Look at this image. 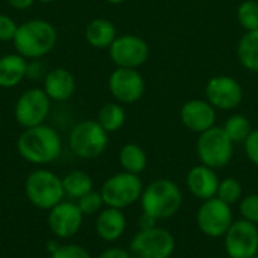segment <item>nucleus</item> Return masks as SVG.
<instances>
[{"label": "nucleus", "mask_w": 258, "mask_h": 258, "mask_svg": "<svg viewBox=\"0 0 258 258\" xmlns=\"http://www.w3.org/2000/svg\"><path fill=\"white\" fill-rule=\"evenodd\" d=\"M228 258H252L258 254V225L245 219L231 224L224 236Z\"/></svg>", "instance_id": "12"}, {"label": "nucleus", "mask_w": 258, "mask_h": 258, "mask_svg": "<svg viewBox=\"0 0 258 258\" xmlns=\"http://www.w3.org/2000/svg\"><path fill=\"white\" fill-rule=\"evenodd\" d=\"M71 151L80 159H95L104 153L109 144V133L94 119L76 124L68 138Z\"/></svg>", "instance_id": "6"}, {"label": "nucleus", "mask_w": 258, "mask_h": 258, "mask_svg": "<svg viewBox=\"0 0 258 258\" xmlns=\"http://www.w3.org/2000/svg\"><path fill=\"white\" fill-rule=\"evenodd\" d=\"M41 63L38 60H35L33 63H29L27 65V77H39L41 76Z\"/></svg>", "instance_id": "37"}, {"label": "nucleus", "mask_w": 258, "mask_h": 258, "mask_svg": "<svg viewBox=\"0 0 258 258\" xmlns=\"http://www.w3.org/2000/svg\"><path fill=\"white\" fill-rule=\"evenodd\" d=\"M237 21L245 32L258 30V2L245 0L237 8Z\"/></svg>", "instance_id": "28"}, {"label": "nucleus", "mask_w": 258, "mask_h": 258, "mask_svg": "<svg viewBox=\"0 0 258 258\" xmlns=\"http://www.w3.org/2000/svg\"><path fill=\"white\" fill-rule=\"evenodd\" d=\"M224 130L227 132V135L234 144H242L252 132V127H251V121L245 115L236 113L227 119V122L224 124Z\"/></svg>", "instance_id": "26"}, {"label": "nucleus", "mask_w": 258, "mask_h": 258, "mask_svg": "<svg viewBox=\"0 0 258 258\" xmlns=\"http://www.w3.org/2000/svg\"><path fill=\"white\" fill-rule=\"evenodd\" d=\"M29 60L21 54L9 53L0 57V88L11 89L18 86L27 77Z\"/></svg>", "instance_id": "20"}, {"label": "nucleus", "mask_w": 258, "mask_h": 258, "mask_svg": "<svg viewBox=\"0 0 258 258\" xmlns=\"http://www.w3.org/2000/svg\"><path fill=\"white\" fill-rule=\"evenodd\" d=\"M77 206H79L80 212L83 213V216H92V215L101 212V207L104 206V201H103L100 192L91 190L89 194H86V195H83L82 198L77 200Z\"/></svg>", "instance_id": "29"}, {"label": "nucleus", "mask_w": 258, "mask_h": 258, "mask_svg": "<svg viewBox=\"0 0 258 258\" xmlns=\"http://www.w3.org/2000/svg\"><path fill=\"white\" fill-rule=\"evenodd\" d=\"M175 246V237L169 230L154 227L139 230L128 245V252L132 258H171Z\"/></svg>", "instance_id": "8"}, {"label": "nucleus", "mask_w": 258, "mask_h": 258, "mask_svg": "<svg viewBox=\"0 0 258 258\" xmlns=\"http://www.w3.org/2000/svg\"><path fill=\"white\" fill-rule=\"evenodd\" d=\"M62 184H63L65 195H68L70 198H76V200L89 194L94 187L91 175L83 171H71L70 174L65 175V178L62 180Z\"/></svg>", "instance_id": "25"}, {"label": "nucleus", "mask_w": 258, "mask_h": 258, "mask_svg": "<svg viewBox=\"0 0 258 258\" xmlns=\"http://www.w3.org/2000/svg\"><path fill=\"white\" fill-rule=\"evenodd\" d=\"M239 213L242 219L258 225V194L243 195L239 203Z\"/></svg>", "instance_id": "30"}, {"label": "nucleus", "mask_w": 258, "mask_h": 258, "mask_svg": "<svg viewBox=\"0 0 258 258\" xmlns=\"http://www.w3.org/2000/svg\"><path fill=\"white\" fill-rule=\"evenodd\" d=\"M98 258H132V255L122 248H109L103 254H100Z\"/></svg>", "instance_id": "34"}, {"label": "nucleus", "mask_w": 258, "mask_h": 258, "mask_svg": "<svg viewBox=\"0 0 258 258\" xmlns=\"http://www.w3.org/2000/svg\"><path fill=\"white\" fill-rule=\"evenodd\" d=\"M127 228V219L122 210L106 207L101 210L95 221V231L104 242H116L122 237Z\"/></svg>", "instance_id": "19"}, {"label": "nucleus", "mask_w": 258, "mask_h": 258, "mask_svg": "<svg viewBox=\"0 0 258 258\" xmlns=\"http://www.w3.org/2000/svg\"><path fill=\"white\" fill-rule=\"evenodd\" d=\"M234 153V142L230 139L224 127H212L201 133L197 141V154L203 165L212 169L225 168Z\"/></svg>", "instance_id": "4"}, {"label": "nucleus", "mask_w": 258, "mask_h": 258, "mask_svg": "<svg viewBox=\"0 0 258 258\" xmlns=\"http://www.w3.org/2000/svg\"><path fill=\"white\" fill-rule=\"evenodd\" d=\"M180 121L187 130L201 135L216 125V109L207 100H189L180 109Z\"/></svg>", "instance_id": "15"}, {"label": "nucleus", "mask_w": 258, "mask_h": 258, "mask_svg": "<svg viewBox=\"0 0 258 258\" xmlns=\"http://www.w3.org/2000/svg\"><path fill=\"white\" fill-rule=\"evenodd\" d=\"M252 258H258V254H257V255H255V257H252Z\"/></svg>", "instance_id": "40"}, {"label": "nucleus", "mask_w": 258, "mask_h": 258, "mask_svg": "<svg viewBox=\"0 0 258 258\" xmlns=\"http://www.w3.org/2000/svg\"><path fill=\"white\" fill-rule=\"evenodd\" d=\"M144 187L139 175L122 171L109 177L103 183L100 194L107 207L122 210L141 201Z\"/></svg>", "instance_id": "5"}, {"label": "nucleus", "mask_w": 258, "mask_h": 258, "mask_svg": "<svg viewBox=\"0 0 258 258\" xmlns=\"http://www.w3.org/2000/svg\"><path fill=\"white\" fill-rule=\"evenodd\" d=\"M125 110L121 103H107L104 104L100 112H98V124L107 132V133H115L122 128L125 124Z\"/></svg>", "instance_id": "24"}, {"label": "nucleus", "mask_w": 258, "mask_h": 258, "mask_svg": "<svg viewBox=\"0 0 258 258\" xmlns=\"http://www.w3.org/2000/svg\"><path fill=\"white\" fill-rule=\"evenodd\" d=\"M51 258H92L91 254L79 245H63L56 248Z\"/></svg>", "instance_id": "32"}, {"label": "nucleus", "mask_w": 258, "mask_h": 258, "mask_svg": "<svg viewBox=\"0 0 258 258\" xmlns=\"http://www.w3.org/2000/svg\"><path fill=\"white\" fill-rule=\"evenodd\" d=\"M51 100L42 88H29L17 98L14 106L15 121L23 128L36 127L45 122L50 113Z\"/></svg>", "instance_id": "10"}, {"label": "nucleus", "mask_w": 258, "mask_h": 258, "mask_svg": "<svg viewBox=\"0 0 258 258\" xmlns=\"http://www.w3.org/2000/svg\"><path fill=\"white\" fill-rule=\"evenodd\" d=\"M83 222V213L74 203H59L50 210L48 225L54 236L60 239L73 237L79 233Z\"/></svg>", "instance_id": "16"}, {"label": "nucleus", "mask_w": 258, "mask_h": 258, "mask_svg": "<svg viewBox=\"0 0 258 258\" xmlns=\"http://www.w3.org/2000/svg\"><path fill=\"white\" fill-rule=\"evenodd\" d=\"M183 206V194L177 183L168 178H157L144 187L141 197L142 213L165 221L175 216Z\"/></svg>", "instance_id": "3"}, {"label": "nucleus", "mask_w": 258, "mask_h": 258, "mask_svg": "<svg viewBox=\"0 0 258 258\" xmlns=\"http://www.w3.org/2000/svg\"><path fill=\"white\" fill-rule=\"evenodd\" d=\"M107 88L118 103L133 104L144 97L145 80L138 70L116 67V70H113L109 76Z\"/></svg>", "instance_id": "13"}, {"label": "nucleus", "mask_w": 258, "mask_h": 258, "mask_svg": "<svg viewBox=\"0 0 258 258\" xmlns=\"http://www.w3.org/2000/svg\"><path fill=\"white\" fill-rule=\"evenodd\" d=\"M243 145H245L246 157L249 159V162L252 165H255L258 168V128L249 133V136L246 138Z\"/></svg>", "instance_id": "33"}, {"label": "nucleus", "mask_w": 258, "mask_h": 258, "mask_svg": "<svg viewBox=\"0 0 258 258\" xmlns=\"http://www.w3.org/2000/svg\"><path fill=\"white\" fill-rule=\"evenodd\" d=\"M154 227H157V219L142 213L141 218H139V228L141 230H150V228H154Z\"/></svg>", "instance_id": "35"}, {"label": "nucleus", "mask_w": 258, "mask_h": 258, "mask_svg": "<svg viewBox=\"0 0 258 258\" xmlns=\"http://www.w3.org/2000/svg\"><path fill=\"white\" fill-rule=\"evenodd\" d=\"M147 153L138 144H125L119 150V165L125 172L139 175L147 169Z\"/></svg>", "instance_id": "23"}, {"label": "nucleus", "mask_w": 258, "mask_h": 258, "mask_svg": "<svg viewBox=\"0 0 258 258\" xmlns=\"http://www.w3.org/2000/svg\"><path fill=\"white\" fill-rule=\"evenodd\" d=\"M42 89L51 101L62 103L73 97L76 91V79L67 68L57 67L44 74Z\"/></svg>", "instance_id": "18"}, {"label": "nucleus", "mask_w": 258, "mask_h": 258, "mask_svg": "<svg viewBox=\"0 0 258 258\" xmlns=\"http://www.w3.org/2000/svg\"><path fill=\"white\" fill-rule=\"evenodd\" d=\"M116 27L107 18H94L86 24L85 39L94 48H109L116 39Z\"/></svg>", "instance_id": "21"}, {"label": "nucleus", "mask_w": 258, "mask_h": 258, "mask_svg": "<svg viewBox=\"0 0 258 258\" xmlns=\"http://www.w3.org/2000/svg\"><path fill=\"white\" fill-rule=\"evenodd\" d=\"M216 197H218L219 200H222L224 203H227L228 206L239 204L240 200L243 198V186L240 184L239 180H236V178H233V177L224 178V180L219 183Z\"/></svg>", "instance_id": "27"}, {"label": "nucleus", "mask_w": 258, "mask_h": 258, "mask_svg": "<svg viewBox=\"0 0 258 258\" xmlns=\"http://www.w3.org/2000/svg\"><path fill=\"white\" fill-rule=\"evenodd\" d=\"M57 42L56 27L44 18H32L18 24L12 41L15 51L27 60H38L48 54Z\"/></svg>", "instance_id": "1"}, {"label": "nucleus", "mask_w": 258, "mask_h": 258, "mask_svg": "<svg viewBox=\"0 0 258 258\" xmlns=\"http://www.w3.org/2000/svg\"><path fill=\"white\" fill-rule=\"evenodd\" d=\"M36 0H6V3L11 6V8H14V9H17V11H24V9H29L33 3H35Z\"/></svg>", "instance_id": "36"}, {"label": "nucleus", "mask_w": 258, "mask_h": 258, "mask_svg": "<svg viewBox=\"0 0 258 258\" xmlns=\"http://www.w3.org/2000/svg\"><path fill=\"white\" fill-rule=\"evenodd\" d=\"M36 2H39V3H42V5H48V3H53L54 0H36Z\"/></svg>", "instance_id": "39"}, {"label": "nucleus", "mask_w": 258, "mask_h": 258, "mask_svg": "<svg viewBox=\"0 0 258 258\" xmlns=\"http://www.w3.org/2000/svg\"><path fill=\"white\" fill-rule=\"evenodd\" d=\"M234 222L231 206L213 197L203 201L197 212V224L200 231L210 239H224L228 228Z\"/></svg>", "instance_id": "9"}, {"label": "nucleus", "mask_w": 258, "mask_h": 258, "mask_svg": "<svg viewBox=\"0 0 258 258\" xmlns=\"http://www.w3.org/2000/svg\"><path fill=\"white\" fill-rule=\"evenodd\" d=\"M206 100L219 110H233L243 100L242 85L230 76H215L206 85Z\"/></svg>", "instance_id": "14"}, {"label": "nucleus", "mask_w": 258, "mask_h": 258, "mask_svg": "<svg viewBox=\"0 0 258 258\" xmlns=\"http://www.w3.org/2000/svg\"><path fill=\"white\" fill-rule=\"evenodd\" d=\"M237 57L243 68L258 73V30L245 32L237 44Z\"/></svg>", "instance_id": "22"}, {"label": "nucleus", "mask_w": 258, "mask_h": 258, "mask_svg": "<svg viewBox=\"0 0 258 258\" xmlns=\"http://www.w3.org/2000/svg\"><path fill=\"white\" fill-rule=\"evenodd\" d=\"M106 3H109V5H121V3H124L125 0H104Z\"/></svg>", "instance_id": "38"}, {"label": "nucleus", "mask_w": 258, "mask_h": 258, "mask_svg": "<svg viewBox=\"0 0 258 258\" xmlns=\"http://www.w3.org/2000/svg\"><path fill=\"white\" fill-rule=\"evenodd\" d=\"M18 154L35 165L54 162L62 153V141L59 133L45 124L24 128L17 139Z\"/></svg>", "instance_id": "2"}, {"label": "nucleus", "mask_w": 258, "mask_h": 258, "mask_svg": "<svg viewBox=\"0 0 258 258\" xmlns=\"http://www.w3.org/2000/svg\"><path fill=\"white\" fill-rule=\"evenodd\" d=\"M26 195L35 207L51 210L62 203L65 190L62 180L56 174L47 169H36L26 180Z\"/></svg>", "instance_id": "7"}, {"label": "nucleus", "mask_w": 258, "mask_h": 258, "mask_svg": "<svg viewBox=\"0 0 258 258\" xmlns=\"http://www.w3.org/2000/svg\"><path fill=\"white\" fill-rule=\"evenodd\" d=\"M110 60L118 68H133L138 70L150 57L148 42L138 35H119L107 48Z\"/></svg>", "instance_id": "11"}, {"label": "nucleus", "mask_w": 258, "mask_h": 258, "mask_svg": "<svg viewBox=\"0 0 258 258\" xmlns=\"http://www.w3.org/2000/svg\"><path fill=\"white\" fill-rule=\"evenodd\" d=\"M219 183H221V180L216 174V169H212L203 163L194 166L186 175L187 190L190 192L192 197H195L197 200H201V201L216 197Z\"/></svg>", "instance_id": "17"}, {"label": "nucleus", "mask_w": 258, "mask_h": 258, "mask_svg": "<svg viewBox=\"0 0 258 258\" xmlns=\"http://www.w3.org/2000/svg\"><path fill=\"white\" fill-rule=\"evenodd\" d=\"M18 24L6 14H0V42H12L17 33Z\"/></svg>", "instance_id": "31"}]
</instances>
